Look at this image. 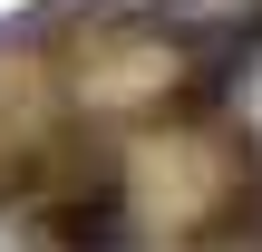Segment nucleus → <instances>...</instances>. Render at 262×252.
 <instances>
[]
</instances>
